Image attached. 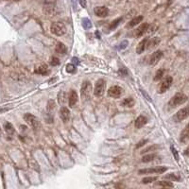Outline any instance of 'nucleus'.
<instances>
[{"label":"nucleus","instance_id":"nucleus-1","mask_svg":"<svg viewBox=\"0 0 189 189\" xmlns=\"http://www.w3.org/2000/svg\"><path fill=\"white\" fill-rule=\"evenodd\" d=\"M186 101H187V97L185 96L184 94L178 93L169 100L168 105L170 106V108H176L177 106L183 104L184 102H186Z\"/></svg>","mask_w":189,"mask_h":189},{"label":"nucleus","instance_id":"nucleus-2","mask_svg":"<svg viewBox=\"0 0 189 189\" xmlns=\"http://www.w3.org/2000/svg\"><path fill=\"white\" fill-rule=\"evenodd\" d=\"M91 93H92V84L91 82L86 81L82 83L81 89V96L82 101H88L91 97Z\"/></svg>","mask_w":189,"mask_h":189},{"label":"nucleus","instance_id":"nucleus-3","mask_svg":"<svg viewBox=\"0 0 189 189\" xmlns=\"http://www.w3.org/2000/svg\"><path fill=\"white\" fill-rule=\"evenodd\" d=\"M50 30L57 36H63L66 33V26L62 22H54L50 26Z\"/></svg>","mask_w":189,"mask_h":189},{"label":"nucleus","instance_id":"nucleus-4","mask_svg":"<svg viewBox=\"0 0 189 189\" xmlns=\"http://www.w3.org/2000/svg\"><path fill=\"white\" fill-rule=\"evenodd\" d=\"M24 119H25L26 122L28 124H29L30 126H31V128L34 129L35 131L41 129V123H40V121L38 120V118L35 115H31V113H28L24 115Z\"/></svg>","mask_w":189,"mask_h":189},{"label":"nucleus","instance_id":"nucleus-5","mask_svg":"<svg viewBox=\"0 0 189 189\" xmlns=\"http://www.w3.org/2000/svg\"><path fill=\"white\" fill-rule=\"evenodd\" d=\"M105 85H106V81L103 79H100L96 82V85H94V94L97 97H102L105 93Z\"/></svg>","mask_w":189,"mask_h":189},{"label":"nucleus","instance_id":"nucleus-6","mask_svg":"<svg viewBox=\"0 0 189 189\" xmlns=\"http://www.w3.org/2000/svg\"><path fill=\"white\" fill-rule=\"evenodd\" d=\"M166 170H167L166 166H156V167H153V168L140 169L138 171V174L139 175H143V174H153V173L162 174V173H165Z\"/></svg>","mask_w":189,"mask_h":189},{"label":"nucleus","instance_id":"nucleus-7","mask_svg":"<svg viewBox=\"0 0 189 189\" xmlns=\"http://www.w3.org/2000/svg\"><path fill=\"white\" fill-rule=\"evenodd\" d=\"M56 10H57V8L55 5V2H53V1H47L44 3V8H43L44 13L47 15H49V16L54 15L56 13Z\"/></svg>","mask_w":189,"mask_h":189},{"label":"nucleus","instance_id":"nucleus-8","mask_svg":"<svg viewBox=\"0 0 189 189\" xmlns=\"http://www.w3.org/2000/svg\"><path fill=\"white\" fill-rule=\"evenodd\" d=\"M123 89L117 85L111 86L108 90V96L113 98H119L123 94Z\"/></svg>","mask_w":189,"mask_h":189},{"label":"nucleus","instance_id":"nucleus-9","mask_svg":"<svg viewBox=\"0 0 189 189\" xmlns=\"http://www.w3.org/2000/svg\"><path fill=\"white\" fill-rule=\"evenodd\" d=\"M94 14H96V16L103 18V17L108 16L109 10H108V8H106L105 6H99V7L94 8Z\"/></svg>","mask_w":189,"mask_h":189},{"label":"nucleus","instance_id":"nucleus-10","mask_svg":"<svg viewBox=\"0 0 189 189\" xmlns=\"http://www.w3.org/2000/svg\"><path fill=\"white\" fill-rule=\"evenodd\" d=\"M173 82V79L172 77H167L165 79H164V81L161 83V86H160V89H159V93H165L166 90H168L170 88Z\"/></svg>","mask_w":189,"mask_h":189},{"label":"nucleus","instance_id":"nucleus-11","mask_svg":"<svg viewBox=\"0 0 189 189\" xmlns=\"http://www.w3.org/2000/svg\"><path fill=\"white\" fill-rule=\"evenodd\" d=\"M163 57V51L161 50H156L152 55H151L149 59V64L150 65H155L156 63H158L159 60H161Z\"/></svg>","mask_w":189,"mask_h":189},{"label":"nucleus","instance_id":"nucleus-12","mask_svg":"<svg viewBox=\"0 0 189 189\" xmlns=\"http://www.w3.org/2000/svg\"><path fill=\"white\" fill-rule=\"evenodd\" d=\"M78 94L76 91L74 90H71V92L69 94V98H68V103H69V107L70 108H74L75 105L77 104L78 102Z\"/></svg>","mask_w":189,"mask_h":189},{"label":"nucleus","instance_id":"nucleus-13","mask_svg":"<svg viewBox=\"0 0 189 189\" xmlns=\"http://www.w3.org/2000/svg\"><path fill=\"white\" fill-rule=\"evenodd\" d=\"M60 117L64 123H66L70 118V111L66 107H62L60 110Z\"/></svg>","mask_w":189,"mask_h":189},{"label":"nucleus","instance_id":"nucleus-14","mask_svg":"<svg viewBox=\"0 0 189 189\" xmlns=\"http://www.w3.org/2000/svg\"><path fill=\"white\" fill-rule=\"evenodd\" d=\"M147 123V118L144 115H139L137 118L135 120V128L136 129H141L142 127H144L145 125Z\"/></svg>","mask_w":189,"mask_h":189},{"label":"nucleus","instance_id":"nucleus-15","mask_svg":"<svg viewBox=\"0 0 189 189\" xmlns=\"http://www.w3.org/2000/svg\"><path fill=\"white\" fill-rule=\"evenodd\" d=\"M147 41H149V38H145V39H143L138 44L137 47H136V53H137V54H142V53L146 50Z\"/></svg>","mask_w":189,"mask_h":189},{"label":"nucleus","instance_id":"nucleus-16","mask_svg":"<svg viewBox=\"0 0 189 189\" xmlns=\"http://www.w3.org/2000/svg\"><path fill=\"white\" fill-rule=\"evenodd\" d=\"M188 113H188V108L187 107H184L183 109H181L180 111L177 113V115H176L177 119L180 120V121L186 119L187 117H188Z\"/></svg>","mask_w":189,"mask_h":189},{"label":"nucleus","instance_id":"nucleus-17","mask_svg":"<svg viewBox=\"0 0 189 189\" xmlns=\"http://www.w3.org/2000/svg\"><path fill=\"white\" fill-rule=\"evenodd\" d=\"M35 73L36 74H39V75H43V76H45L49 73V69L47 64H41L38 67H36L35 69Z\"/></svg>","mask_w":189,"mask_h":189},{"label":"nucleus","instance_id":"nucleus-18","mask_svg":"<svg viewBox=\"0 0 189 189\" xmlns=\"http://www.w3.org/2000/svg\"><path fill=\"white\" fill-rule=\"evenodd\" d=\"M147 28H149V24H147V23H143V24L140 26L137 29H136V32H135L136 37L143 36L144 33H145L147 30Z\"/></svg>","mask_w":189,"mask_h":189},{"label":"nucleus","instance_id":"nucleus-19","mask_svg":"<svg viewBox=\"0 0 189 189\" xmlns=\"http://www.w3.org/2000/svg\"><path fill=\"white\" fill-rule=\"evenodd\" d=\"M143 20V16L142 15H139V16H136L134 17L132 20L130 21V23L127 25V28H133V26H135L136 25H138L139 23H141Z\"/></svg>","mask_w":189,"mask_h":189},{"label":"nucleus","instance_id":"nucleus-20","mask_svg":"<svg viewBox=\"0 0 189 189\" xmlns=\"http://www.w3.org/2000/svg\"><path fill=\"white\" fill-rule=\"evenodd\" d=\"M122 106L124 107H127V108H131L134 106V99L132 97H127L122 101Z\"/></svg>","mask_w":189,"mask_h":189},{"label":"nucleus","instance_id":"nucleus-21","mask_svg":"<svg viewBox=\"0 0 189 189\" xmlns=\"http://www.w3.org/2000/svg\"><path fill=\"white\" fill-rule=\"evenodd\" d=\"M55 51L58 53V54L63 55V54H65V53H66V47L63 43H58L56 45Z\"/></svg>","mask_w":189,"mask_h":189},{"label":"nucleus","instance_id":"nucleus-22","mask_svg":"<svg viewBox=\"0 0 189 189\" xmlns=\"http://www.w3.org/2000/svg\"><path fill=\"white\" fill-rule=\"evenodd\" d=\"M181 141L183 143H187L188 141V125L184 128V130L181 131Z\"/></svg>","mask_w":189,"mask_h":189},{"label":"nucleus","instance_id":"nucleus-23","mask_svg":"<svg viewBox=\"0 0 189 189\" xmlns=\"http://www.w3.org/2000/svg\"><path fill=\"white\" fill-rule=\"evenodd\" d=\"M4 129H5V131L8 134L11 135V134L14 133V128L10 122H6L5 124H4Z\"/></svg>","mask_w":189,"mask_h":189},{"label":"nucleus","instance_id":"nucleus-24","mask_svg":"<svg viewBox=\"0 0 189 189\" xmlns=\"http://www.w3.org/2000/svg\"><path fill=\"white\" fill-rule=\"evenodd\" d=\"M156 157H157V155L154 154V153L147 154V155H145V156L142 158V162H143V163H149V162L153 161Z\"/></svg>","mask_w":189,"mask_h":189},{"label":"nucleus","instance_id":"nucleus-25","mask_svg":"<svg viewBox=\"0 0 189 189\" xmlns=\"http://www.w3.org/2000/svg\"><path fill=\"white\" fill-rule=\"evenodd\" d=\"M122 21V17H119V18H117L115 19V20H113L111 24H110V26H109V29L110 30H113V29H115L117 26H118L120 24V22Z\"/></svg>","mask_w":189,"mask_h":189},{"label":"nucleus","instance_id":"nucleus-26","mask_svg":"<svg viewBox=\"0 0 189 189\" xmlns=\"http://www.w3.org/2000/svg\"><path fill=\"white\" fill-rule=\"evenodd\" d=\"M157 185H160V186H163V187H170V188L174 187V184L171 183V181H158Z\"/></svg>","mask_w":189,"mask_h":189},{"label":"nucleus","instance_id":"nucleus-27","mask_svg":"<svg viewBox=\"0 0 189 189\" xmlns=\"http://www.w3.org/2000/svg\"><path fill=\"white\" fill-rule=\"evenodd\" d=\"M164 179L165 180H171V181H180V177L177 176V174H174V173H169L168 175H165L164 176Z\"/></svg>","mask_w":189,"mask_h":189},{"label":"nucleus","instance_id":"nucleus-28","mask_svg":"<svg viewBox=\"0 0 189 189\" xmlns=\"http://www.w3.org/2000/svg\"><path fill=\"white\" fill-rule=\"evenodd\" d=\"M47 109H48V112H49L48 115H52V112H54V110L56 109V104H55V102L53 101V100H49ZM52 116H53V115H52Z\"/></svg>","mask_w":189,"mask_h":189},{"label":"nucleus","instance_id":"nucleus-29","mask_svg":"<svg viewBox=\"0 0 189 189\" xmlns=\"http://www.w3.org/2000/svg\"><path fill=\"white\" fill-rule=\"evenodd\" d=\"M159 43H160V40H159L158 38H153V39L149 42V44H147V47H149V48L155 47Z\"/></svg>","mask_w":189,"mask_h":189},{"label":"nucleus","instance_id":"nucleus-30","mask_svg":"<svg viewBox=\"0 0 189 189\" xmlns=\"http://www.w3.org/2000/svg\"><path fill=\"white\" fill-rule=\"evenodd\" d=\"M82 26H83V28H84L89 29V28H92V23H91V21L89 20V19L84 18L82 20Z\"/></svg>","mask_w":189,"mask_h":189},{"label":"nucleus","instance_id":"nucleus-31","mask_svg":"<svg viewBox=\"0 0 189 189\" xmlns=\"http://www.w3.org/2000/svg\"><path fill=\"white\" fill-rule=\"evenodd\" d=\"M164 73H165V70H164V69H159V70L156 72V74H155L154 81H159V79H161L163 76H164Z\"/></svg>","mask_w":189,"mask_h":189},{"label":"nucleus","instance_id":"nucleus-32","mask_svg":"<svg viewBox=\"0 0 189 189\" xmlns=\"http://www.w3.org/2000/svg\"><path fill=\"white\" fill-rule=\"evenodd\" d=\"M157 180V177H146L142 180V183H150Z\"/></svg>","mask_w":189,"mask_h":189},{"label":"nucleus","instance_id":"nucleus-33","mask_svg":"<svg viewBox=\"0 0 189 189\" xmlns=\"http://www.w3.org/2000/svg\"><path fill=\"white\" fill-rule=\"evenodd\" d=\"M159 149V147L157 145H152V146H150L149 147H147V149H143L141 151V154L147 153V152H149V151H154L155 149Z\"/></svg>","mask_w":189,"mask_h":189},{"label":"nucleus","instance_id":"nucleus-34","mask_svg":"<svg viewBox=\"0 0 189 189\" xmlns=\"http://www.w3.org/2000/svg\"><path fill=\"white\" fill-rule=\"evenodd\" d=\"M76 71V66L73 63H68L66 65V72L67 73H74Z\"/></svg>","mask_w":189,"mask_h":189},{"label":"nucleus","instance_id":"nucleus-35","mask_svg":"<svg viewBox=\"0 0 189 189\" xmlns=\"http://www.w3.org/2000/svg\"><path fill=\"white\" fill-rule=\"evenodd\" d=\"M50 64L52 66H57L60 64V60L59 58H57V57H52L51 60H50Z\"/></svg>","mask_w":189,"mask_h":189},{"label":"nucleus","instance_id":"nucleus-36","mask_svg":"<svg viewBox=\"0 0 189 189\" xmlns=\"http://www.w3.org/2000/svg\"><path fill=\"white\" fill-rule=\"evenodd\" d=\"M118 74L120 76H122V77H126V76L128 75V71L125 67H121L119 69V71H118Z\"/></svg>","mask_w":189,"mask_h":189},{"label":"nucleus","instance_id":"nucleus-37","mask_svg":"<svg viewBox=\"0 0 189 189\" xmlns=\"http://www.w3.org/2000/svg\"><path fill=\"white\" fill-rule=\"evenodd\" d=\"M147 143V139H145V140H141V141H140V142H138V144H137V145H136L135 147H136V149H140V147H144V146H145Z\"/></svg>","mask_w":189,"mask_h":189},{"label":"nucleus","instance_id":"nucleus-38","mask_svg":"<svg viewBox=\"0 0 189 189\" xmlns=\"http://www.w3.org/2000/svg\"><path fill=\"white\" fill-rule=\"evenodd\" d=\"M128 44H129L128 41H123L122 43H121V44L118 45V47H117V48H118L119 50H121V49H125V48L127 47V45H128Z\"/></svg>","mask_w":189,"mask_h":189},{"label":"nucleus","instance_id":"nucleus-39","mask_svg":"<svg viewBox=\"0 0 189 189\" xmlns=\"http://www.w3.org/2000/svg\"><path fill=\"white\" fill-rule=\"evenodd\" d=\"M171 150H172V153H173V155H174V156H175L176 161H179V155H178V152H177L176 149H174L173 147H171Z\"/></svg>","mask_w":189,"mask_h":189},{"label":"nucleus","instance_id":"nucleus-40","mask_svg":"<svg viewBox=\"0 0 189 189\" xmlns=\"http://www.w3.org/2000/svg\"><path fill=\"white\" fill-rule=\"evenodd\" d=\"M79 4H81V6L82 8H86L87 7V1L86 0H79Z\"/></svg>","mask_w":189,"mask_h":189},{"label":"nucleus","instance_id":"nucleus-41","mask_svg":"<svg viewBox=\"0 0 189 189\" xmlns=\"http://www.w3.org/2000/svg\"><path fill=\"white\" fill-rule=\"evenodd\" d=\"M141 92H142V94H144V96H145V97H146L147 98V99H149V100L150 101V99H149V96H147V94H146V92H145V91H143V90H141Z\"/></svg>","mask_w":189,"mask_h":189},{"label":"nucleus","instance_id":"nucleus-42","mask_svg":"<svg viewBox=\"0 0 189 189\" xmlns=\"http://www.w3.org/2000/svg\"><path fill=\"white\" fill-rule=\"evenodd\" d=\"M72 60H73V63H77V64L79 63V59H78V58H75V57H74V58L72 59Z\"/></svg>","mask_w":189,"mask_h":189},{"label":"nucleus","instance_id":"nucleus-43","mask_svg":"<svg viewBox=\"0 0 189 189\" xmlns=\"http://www.w3.org/2000/svg\"><path fill=\"white\" fill-rule=\"evenodd\" d=\"M0 131H1V128H0Z\"/></svg>","mask_w":189,"mask_h":189}]
</instances>
